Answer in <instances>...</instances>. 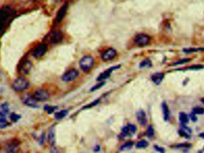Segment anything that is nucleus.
Returning <instances> with one entry per match:
<instances>
[{
  "label": "nucleus",
  "mask_w": 204,
  "mask_h": 153,
  "mask_svg": "<svg viewBox=\"0 0 204 153\" xmlns=\"http://www.w3.org/2000/svg\"><path fill=\"white\" fill-rule=\"evenodd\" d=\"M48 142L50 145H53L55 143V131L53 128H52L48 134Z\"/></svg>",
  "instance_id": "18"
},
{
  "label": "nucleus",
  "mask_w": 204,
  "mask_h": 153,
  "mask_svg": "<svg viewBox=\"0 0 204 153\" xmlns=\"http://www.w3.org/2000/svg\"><path fill=\"white\" fill-rule=\"evenodd\" d=\"M103 84H104V83H103V82H102V83H99V84H98L97 85L94 86V87L91 89V91H95V90H96V89H97L101 88V87L103 85Z\"/></svg>",
  "instance_id": "36"
},
{
  "label": "nucleus",
  "mask_w": 204,
  "mask_h": 153,
  "mask_svg": "<svg viewBox=\"0 0 204 153\" xmlns=\"http://www.w3.org/2000/svg\"><path fill=\"white\" fill-rule=\"evenodd\" d=\"M1 108H2V110L5 113H7L8 111H9V107H8V105L7 104H4L1 106Z\"/></svg>",
  "instance_id": "34"
},
{
  "label": "nucleus",
  "mask_w": 204,
  "mask_h": 153,
  "mask_svg": "<svg viewBox=\"0 0 204 153\" xmlns=\"http://www.w3.org/2000/svg\"><path fill=\"white\" fill-rule=\"evenodd\" d=\"M32 67V64L29 61H26L23 63L20 68V71L23 74H28Z\"/></svg>",
  "instance_id": "15"
},
{
  "label": "nucleus",
  "mask_w": 204,
  "mask_h": 153,
  "mask_svg": "<svg viewBox=\"0 0 204 153\" xmlns=\"http://www.w3.org/2000/svg\"><path fill=\"white\" fill-rule=\"evenodd\" d=\"M23 103L28 106L30 107H36L38 106V101L33 97L29 95H26L23 96Z\"/></svg>",
  "instance_id": "8"
},
{
  "label": "nucleus",
  "mask_w": 204,
  "mask_h": 153,
  "mask_svg": "<svg viewBox=\"0 0 204 153\" xmlns=\"http://www.w3.org/2000/svg\"><path fill=\"white\" fill-rule=\"evenodd\" d=\"M137 120L139 122V123L141 125H145L147 123V117H146V113L141 110L139 111L137 113Z\"/></svg>",
  "instance_id": "13"
},
{
  "label": "nucleus",
  "mask_w": 204,
  "mask_h": 153,
  "mask_svg": "<svg viewBox=\"0 0 204 153\" xmlns=\"http://www.w3.org/2000/svg\"><path fill=\"white\" fill-rule=\"evenodd\" d=\"M164 75L162 73H156L153 74L152 77V80L156 84V85H159L162 80L164 79Z\"/></svg>",
  "instance_id": "14"
},
{
  "label": "nucleus",
  "mask_w": 204,
  "mask_h": 153,
  "mask_svg": "<svg viewBox=\"0 0 204 153\" xmlns=\"http://www.w3.org/2000/svg\"><path fill=\"white\" fill-rule=\"evenodd\" d=\"M8 125L6 117L4 113L0 112V128H6Z\"/></svg>",
  "instance_id": "22"
},
{
  "label": "nucleus",
  "mask_w": 204,
  "mask_h": 153,
  "mask_svg": "<svg viewBox=\"0 0 204 153\" xmlns=\"http://www.w3.org/2000/svg\"><path fill=\"white\" fill-rule=\"evenodd\" d=\"M149 36L144 33H140L137 35L134 39V42L136 43V44L140 46H146L149 43Z\"/></svg>",
  "instance_id": "4"
},
{
  "label": "nucleus",
  "mask_w": 204,
  "mask_h": 153,
  "mask_svg": "<svg viewBox=\"0 0 204 153\" xmlns=\"http://www.w3.org/2000/svg\"><path fill=\"white\" fill-rule=\"evenodd\" d=\"M190 132H191L190 130L187 127H184V128L181 129L179 131V133L180 136L184 137L186 138H189L190 137Z\"/></svg>",
  "instance_id": "20"
},
{
  "label": "nucleus",
  "mask_w": 204,
  "mask_h": 153,
  "mask_svg": "<svg viewBox=\"0 0 204 153\" xmlns=\"http://www.w3.org/2000/svg\"><path fill=\"white\" fill-rule=\"evenodd\" d=\"M56 107H52V106H46L44 107V109L49 113L51 114L55 110H56Z\"/></svg>",
  "instance_id": "32"
},
{
  "label": "nucleus",
  "mask_w": 204,
  "mask_h": 153,
  "mask_svg": "<svg viewBox=\"0 0 204 153\" xmlns=\"http://www.w3.org/2000/svg\"><path fill=\"white\" fill-rule=\"evenodd\" d=\"M47 50V45L46 43H42L38 45L33 50L32 55L35 59H39L43 57Z\"/></svg>",
  "instance_id": "3"
},
{
  "label": "nucleus",
  "mask_w": 204,
  "mask_h": 153,
  "mask_svg": "<svg viewBox=\"0 0 204 153\" xmlns=\"http://www.w3.org/2000/svg\"><path fill=\"white\" fill-rule=\"evenodd\" d=\"M79 75V72L75 69H71L65 73L62 76V80L65 82H71L74 80Z\"/></svg>",
  "instance_id": "6"
},
{
  "label": "nucleus",
  "mask_w": 204,
  "mask_h": 153,
  "mask_svg": "<svg viewBox=\"0 0 204 153\" xmlns=\"http://www.w3.org/2000/svg\"><path fill=\"white\" fill-rule=\"evenodd\" d=\"M29 85V81L24 77H19L13 83V88L16 91H23L27 89Z\"/></svg>",
  "instance_id": "1"
},
{
  "label": "nucleus",
  "mask_w": 204,
  "mask_h": 153,
  "mask_svg": "<svg viewBox=\"0 0 204 153\" xmlns=\"http://www.w3.org/2000/svg\"><path fill=\"white\" fill-rule=\"evenodd\" d=\"M68 9V4L65 3L60 9V10L59 11L57 15V17H56V20L57 22H60L62 19H63V17H65L66 11Z\"/></svg>",
  "instance_id": "12"
},
{
  "label": "nucleus",
  "mask_w": 204,
  "mask_h": 153,
  "mask_svg": "<svg viewBox=\"0 0 204 153\" xmlns=\"http://www.w3.org/2000/svg\"><path fill=\"white\" fill-rule=\"evenodd\" d=\"M191 144H188V143H184V144H178L176 147L177 148H181V147H189L190 146Z\"/></svg>",
  "instance_id": "33"
},
{
  "label": "nucleus",
  "mask_w": 204,
  "mask_h": 153,
  "mask_svg": "<svg viewBox=\"0 0 204 153\" xmlns=\"http://www.w3.org/2000/svg\"><path fill=\"white\" fill-rule=\"evenodd\" d=\"M119 66H114V67H112L109 69H107V70H106L105 72H104L103 73H102L99 77L97 79V80L98 81H100V80H103L105 79H107L108 78L109 76H110V73L115 70L116 69H118V68H119Z\"/></svg>",
  "instance_id": "11"
},
{
  "label": "nucleus",
  "mask_w": 204,
  "mask_h": 153,
  "mask_svg": "<svg viewBox=\"0 0 204 153\" xmlns=\"http://www.w3.org/2000/svg\"><path fill=\"white\" fill-rule=\"evenodd\" d=\"M204 48H185L183 49V52L185 53L190 54L193 53H197L199 51H203Z\"/></svg>",
  "instance_id": "21"
},
{
  "label": "nucleus",
  "mask_w": 204,
  "mask_h": 153,
  "mask_svg": "<svg viewBox=\"0 0 204 153\" xmlns=\"http://www.w3.org/2000/svg\"><path fill=\"white\" fill-rule=\"evenodd\" d=\"M149 143L145 141V140H142L139 141L137 144H136V147L138 148H146L148 146Z\"/></svg>",
  "instance_id": "25"
},
{
  "label": "nucleus",
  "mask_w": 204,
  "mask_h": 153,
  "mask_svg": "<svg viewBox=\"0 0 204 153\" xmlns=\"http://www.w3.org/2000/svg\"><path fill=\"white\" fill-rule=\"evenodd\" d=\"M116 56V50L113 48H109L102 54V59L106 62L113 60Z\"/></svg>",
  "instance_id": "7"
},
{
  "label": "nucleus",
  "mask_w": 204,
  "mask_h": 153,
  "mask_svg": "<svg viewBox=\"0 0 204 153\" xmlns=\"http://www.w3.org/2000/svg\"><path fill=\"white\" fill-rule=\"evenodd\" d=\"M33 97L38 101H44L49 99V94L47 91L42 89H39L35 92Z\"/></svg>",
  "instance_id": "5"
},
{
  "label": "nucleus",
  "mask_w": 204,
  "mask_h": 153,
  "mask_svg": "<svg viewBox=\"0 0 204 153\" xmlns=\"http://www.w3.org/2000/svg\"><path fill=\"white\" fill-rule=\"evenodd\" d=\"M153 135H154V129L151 126H150L148 128L147 131V136L149 138H151L153 136Z\"/></svg>",
  "instance_id": "30"
},
{
  "label": "nucleus",
  "mask_w": 204,
  "mask_h": 153,
  "mask_svg": "<svg viewBox=\"0 0 204 153\" xmlns=\"http://www.w3.org/2000/svg\"><path fill=\"white\" fill-rule=\"evenodd\" d=\"M190 117L191 120H192L193 122H196V121L197 120V117H196L195 114H194L193 113H192L190 115Z\"/></svg>",
  "instance_id": "37"
},
{
  "label": "nucleus",
  "mask_w": 204,
  "mask_h": 153,
  "mask_svg": "<svg viewBox=\"0 0 204 153\" xmlns=\"http://www.w3.org/2000/svg\"><path fill=\"white\" fill-rule=\"evenodd\" d=\"M179 120L180 122L183 124H186L188 123L189 122V118H188L187 115L186 113H183V112L180 113L179 114Z\"/></svg>",
  "instance_id": "23"
},
{
  "label": "nucleus",
  "mask_w": 204,
  "mask_h": 153,
  "mask_svg": "<svg viewBox=\"0 0 204 153\" xmlns=\"http://www.w3.org/2000/svg\"><path fill=\"white\" fill-rule=\"evenodd\" d=\"M190 59H181V60H180L177 61V62H175V63L173 64V65H174V66H176V65H183V64L188 63L189 62H190Z\"/></svg>",
  "instance_id": "29"
},
{
  "label": "nucleus",
  "mask_w": 204,
  "mask_h": 153,
  "mask_svg": "<svg viewBox=\"0 0 204 153\" xmlns=\"http://www.w3.org/2000/svg\"><path fill=\"white\" fill-rule=\"evenodd\" d=\"M151 66V62L150 60H143L140 65V67L141 68H143V67H150Z\"/></svg>",
  "instance_id": "28"
},
{
  "label": "nucleus",
  "mask_w": 204,
  "mask_h": 153,
  "mask_svg": "<svg viewBox=\"0 0 204 153\" xmlns=\"http://www.w3.org/2000/svg\"><path fill=\"white\" fill-rule=\"evenodd\" d=\"M154 147H155V148L156 149V151H159V152H160V153H164V152H165V149H164V148H162V147H159V146H156V145Z\"/></svg>",
  "instance_id": "35"
},
{
  "label": "nucleus",
  "mask_w": 204,
  "mask_h": 153,
  "mask_svg": "<svg viewBox=\"0 0 204 153\" xmlns=\"http://www.w3.org/2000/svg\"><path fill=\"white\" fill-rule=\"evenodd\" d=\"M194 114L202 115L204 113V109L200 107H196L193 109V112Z\"/></svg>",
  "instance_id": "26"
},
{
  "label": "nucleus",
  "mask_w": 204,
  "mask_h": 153,
  "mask_svg": "<svg viewBox=\"0 0 204 153\" xmlns=\"http://www.w3.org/2000/svg\"><path fill=\"white\" fill-rule=\"evenodd\" d=\"M20 118V116L18 115H16L15 113H12L10 116V119L13 122H16L17 120H19Z\"/></svg>",
  "instance_id": "31"
},
{
  "label": "nucleus",
  "mask_w": 204,
  "mask_h": 153,
  "mask_svg": "<svg viewBox=\"0 0 204 153\" xmlns=\"http://www.w3.org/2000/svg\"><path fill=\"white\" fill-rule=\"evenodd\" d=\"M9 15L6 10H1L0 11V32H1L7 20Z\"/></svg>",
  "instance_id": "9"
},
{
  "label": "nucleus",
  "mask_w": 204,
  "mask_h": 153,
  "mask_svg": "<svg viewBox=\"0 0 204 153\" xmlns=\"http://www.w3.org/2000/svg\"><path fill=\"white\" fill-rule=\"evenodd\" d=\"M68 113L67 110H62L55 114V118L58 120L62 119L68 115Z\"/></svg>",
  "instance_id": "24"
},
{
  "label": "nucleus",
  "mask_w": 204,
  "mask_h": 153,
  "mask_svg": "<svg viewBox=\"0 0 204 153\" xmlns=\"http://www.w3.org/2000/svg\"><path fill=\"white\" fill-rule=\"evenodd\" d=\"M162 109L163 112V115H164V118L166 121L168 120L169 116H170V111L167 104L164 102L162 104Z\"/></svg>",
  "instance_id": "16"
},
{
  "label": "nucleus",
  "mask_w": 204,
  "mask_h": 153,
  "mask_svg": "<svg viewBox=\"0 0 204 153\" xmlns=\"http://www.w3.org/2000/svg\"><path fill=\"white\" fill-rule=\"evenodd\" d=\"M62 35L60 32H55L52 36L51 41L53 44H57L60 42L62 39Z\"/></svg>",
  "instance_id": "17"
},
{
  "label": "nucleus",
  "mask_w": 204,
  "mask_h": 153,
  "mask_svg": "<svg viewBox=\"0 0 204 153\" xmlns=\"http://www.w3.org/2000/svg\"><path fill=\"white\" fill-rule=\"evenodd\" d=\"M94 65V59L91 56H85L80 60L81 68L85 72L90 70Z\"/></svg>",
  "instance_id": "2"
},
{
  "label": "nucleus",
  "mask_w": 204,
  "mask_h": 153,
  "mask_svg": "<svg viewBox=\"0 0 204 153\" xmlns=\"http://www.w3.org/2000/svg\"><path fill=\"white\" fill-rule=\"evenodd\" d=\"M19 149V146L15 143H12L7 146L6 151L8 153H16Z\"/></svg>",
  "instance_id": "19"
},
{
  "label": "nucleus",
  "mask_w": 204,
  "mask_h": 153,
  "mask_svg": "<svg viewBox=\"0 0 204 153\" xmlns=\"http://www.w3.org/2000/svg\"><path fill=\"white\" fill-rule=\"evenodd\" d=\"M199 136H200L201 138H203V139H204V132H203V133H200V134L199 135Z\"/></svg>",
  "instance_id": "38"
},
{
  "label": "nucleus",
  "mask_w": 204,
  "mask_h": 153,
  "mask_svg": "<svg viewBox=\"0 0 204 153\" xmlns=\"http://www.w3.org/2000/svg\"><path fill=\"white\" fill-rule=\"evenodd\" d=\"M122 135L124 136H131V135L134 134L136 131V128L135 126L133 125H128L127 126L123 128L122 130Z\"/></svg>",
  "instance_id": "10"
},
{
  "label": "nucleus",
  "mask_w": 204,
  "mask_h": 153,
  "mask_svg": "<svg viewBox=\"0 0 204 153\" xmlns=\"http://www.w3.org/2000/svg\"><path fill=\"white\" fill-rule=\"evenodd\" d=\"M201 101H202V103L204 104V98H202Z\"/></svg>",
  "instance_id": "39"
},
{
  "label": "nucleus",
  "mask_w": 204,
  "mask_h": 153,
  "mask_svg": "<svg viewBox=\"0 0 204 153\" xmlns=\"http://www.w3.org/2000/svg\"><path fill=\"white\" fill-rule=\"evenodd\" d=\"M133 145V143L132 142H127L126 144H125L124 145H122V146L121 148V150H127V149H129L130 148H131L132 147Z\"/></svg>",
  "instance_id": "27"
}]
</instances>
